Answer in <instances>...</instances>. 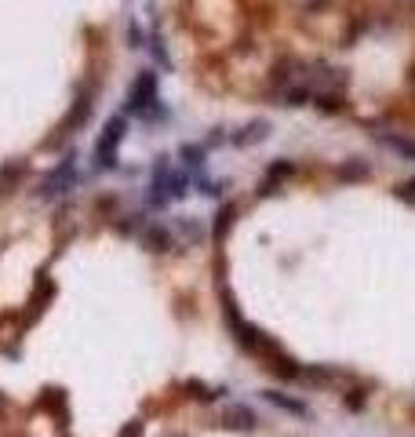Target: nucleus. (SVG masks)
<instances>
[{"mask_svg": "<svg viewBox=\"0 0 415 437\" xmlns=\"http://www.w3.org/2000/svg\"><path fill=\"white\" fill-rule=\"evenodd\" d=\"M219 310H222V325H226V332H230V339L237 342V350L241 354H248L255 364H259L263 372H270V376H277L280 383H299V372H303V364L280 347V342L273 339V335H266L259 325H251L244 314H241V306H237V299H233V292H226L222 288V295H219Z\"/></svg>", "mask_w": 415, "mask_h": 437, "instance_id": "nucleus-1", "label": "nucleus"}, {"mask_svg": "<svg viewBox=\"0 0 415 437\" xmlns=\"http://www.w3.org/2000/svg\"><path fill=\"white\" fill-rule=\"evenodd\" d=\"M189 194H194V175L186 168H179L175 157H157L149 168V179H146V194H142L146 211L164 215L175 204H182Z\"/></svg>", "mask_w": 415, "mask_h": 437, "instance_id": "nucleus-2", "label": "nucleus"}, {"mask_svg": "<svg viewBox=\"0 0 415 437\" xmlns=\"http://www.w3.org/2000/svg\"><path fill=\"white\" fill-rule=\"evenodd\" d=\"M120 113L127 120H139V124H157V120L168 117V110L161 102V73H157L153 66H142L132 77V84H127V91H124Z\"/></svg>", "mask_w": 415, "mask_h": 437, "instance_id": "nucleus-3", "label": "nucleus"}, {"mask_svg": "<svg viewBox=\"0 0 415 437\" xmlns=\"http://www.w3.org/2000/svg\"><path fill=\"white\" fill-rule=\"evenodd\" d=\"M127 132H132V120H127L120 110L103 124L99 139H95V146H91V172L95 175H110V172L120 168V149H124Z\"/></svg>", "mask_w": 415, "mask_h": 437, "instance_id": "nucleus-4", "label": "nucleus"}, {"mask_svg": "<svg viewBox=\"0 0 415 437\" xmlns=\"http://www.w3.org/2000/svg\"><path fill=\"white\" fill-rule=\"evenodd\" d=\"M80 182H84V175H80V157L77 153H66L55 168H48V175L41 179V186H37V201H44V204H58V201H66V197H73L77 190H80Z\"/></svg>", "mask_w": 415, "mask_h": 437, "instance_id": "nucleus-5", "label": "nucleus"}, {"mask_svg": "<svg viewBox=\"0 0 415 437\" xmlns=\"http://www.w3.org/2000/svg\"><path fill=\"white\" fill-rule=\"evenodd\" d=\"M259 412L251 409L248 401H222V409H219V426L222 430H233V433H251V430H259Z\"/></svg>", "mask_w": 415, "mask_h": 437, "instance_id": "nucleus-6", "label": "nucleus"}, {"mask_svg": "<svg viewBox=\"0 0 415 437\" xmlns=\"http://www.w3.org/2000/svg\"><path fill=\"white\" fill-rule=\"evenodd\" d=\"M135 241L146 248V252H153V256H168V252L179 248V241H175V233L168 226V218H146Z\"/></svg>", "mask_w": 415, "mask_h": 437, "instance_id": "nucleus-7", "label": "nucleus"}, {"mask_svg": "<svg viewBox=\"0 0 415 437\" xmlns=\"http://www.w3.org/2000/svg\"><path fill=\"white\" fill-rule=\"evenodd\" d=\"M270 135H273V124H270L266 117H255V120L237 124V128H226V146H233V149H251V146H263Z\"/></svg>", "mask_w": 415, "mask_h": 437, "instance_id": "nucleus-8", "label": "nucleus"}, {"mask_svg": "<svg viewBox=\"0 0 415 437\" xmlns=\"http://www.w3.org/2000/svg\"><path fill=\"white\" fill-rule=\"evenodd\" d=\"M299 175V161H292V157H277V161H270L266 164V172H263V179H259V197H273L277 190H284L292 179Z\"/></svg>", "mask_w": 415, "mask_h": 437, "instance_id": "nucleus-9", "label": "nucleus"}, {"mask_svg": "<svg viewBox=\"0 0 415 437\" xmlns=\"http://www.w3.org/2000/svg\"><path fill=\"white\" fill-rule=\"evenodd\" d=\"M263 401L270 404V409L284 412V416L313 419V409H310V401H306L303 394H288V390H280V386H266V390H263Z\"/></svg>", "mask_w": 415, "mask_h": 437, "instance_id": "nucleus-10", "label": "nucleus"}, {"mask_svg": "<svg viewBox=\"0 0 415 437\" xmlns=\"http://www.w3.org/2000/svg\"><path fill=\"white\" fill-rule=\"evenodd\" d=\"M208 157H211V149L204 146V139H194V142H182L179 146V153H175V164L179 168H186L189 175H204L208 172Z\"/></svg>", "mask_w": 415, "mask_h": 437, "instance_id": "nucleus-11", "label": "nucleus"}, {"mask_svg": "<svg viewBox=\"0 0 415 437\" xmlns=\"http://www.w3.org/2000/svg\"><path fill=\"white\" fill-rule=\"evenodd\" d=\"M168 226H172V233H175L179 244H201L211 233L201 218H194V215H175V218H168Z\"/></svg>", "mask_w": 415, "mask_h": 437, "instance_id": "nucleus-12", "label": "nucleus"}, {"mask_svg": "<svg viewBox=\"0 0 415 437\" xmlns=\"http://www.w3.org/2000/svg\"><path fill=\"white\" fill-rule=\"evenodd\" d=\"M186 397H194L197 404H222V401H230V386H204V383H189L186 386Z\"/></svg>", "mask_w": 415, "mask_h": 437, "instance_id": "nucleus-13", "label": "nucleus"}, {"mask_svg": "<svg viewBox=\"0 0 415 437\" xmlns=\"http://www.w3.org/2000/svg\"><path fill=\"white\" fill-rule=\"evenodd\" d=\"M335 182H364L368 175H372V168L364 164V161H357V157H350V161H342V164H335Z\"/></svg>", "mask_w": 415, "mask_h": 437, "instance_id": "nucleus-14", "label": "nucleus"}, {"mask_svg": "<svg viewBox=\"0 0 415 437\" xmlns=\"http://www.w3.org/2000/svg\"><path fill=\"white\" fill-rule=\"evenodd\" d=\"M226 179H211L208 172L204 175H197L194 179V194H201V197H208V201H222V197H226Z\"/></svg>", "mask_w": 415, "mask_h": 437, "instance_id": "nucleus-15", "label": "nucleus"}, {"mask_svg": "<svg viewBox=\"0 0 415 437\" xmlns=\"http://www.w3.org/2000/svg\"><path fill=\"white\" fill-rule=\"evenodd\" d=\"M375 139L387 146V149H394L397 157H404V161L415 164V142H411V139H404V135H397V132H394V135H390V132H375Z\"/></svg>", "mask_w": 415, "mask_h": 437, "instance_id": "nucleus-16", "label": "nucleus"}, {"mask_svg": "<svg viewBox=\"0 0 415 437\" xmlns=\"http://www.w3.org/2000/svg\"><path fill=\"white\" fill-rule=\"evenodd\" d=\"M233 215H237V204H226L222 211H215V223H211V233L215 237H222L230 226H233Z\"/></svg>", "mask_w": 415, "mask_h": 437, "instance_id": "nucleus-17", "label": "nucleus"}, {"mask_svg": "<svg viewBox=\"0 0 415 437\" xmlns=\"http://www.w3.org/2000/svg\"><path fill=\"white\" fill-rule=\"evenodd\" d=\"M146 48H149V55H153V62H157V66H161V70H172V55H168L164 41L149 37V41H146Z\"/></svg>", "mask_w": 415, "mask_h": 437, "instance_id": "nucleus-18", "label": "nucleus"}, {"mask_svg": "<svg viewBox=\"0 0 415 437\" xmlns=\"http://www.w3.org/2000/svg\"><path fill=\"white\" fill-rule=\"evenodd\" d=\"M124 37H127V48H135V51H146V33H142V26L139 22H127L124 26Z\"/></svg>", "mask_w": 415, "mask_h": 437, "instance_id": "nucleus-19", "label": "nucleus"}, {"mask_svg": "<svg viewBox=\"0 0 415 437\" xmlns=\"http://www.w3.org/2000/svg\"><path fill=\"white\" fill-rule=\"evenodd\" d=\"M394 194H397L401 201H408V204H415V175H411V179H404V182L397 186V190H394Z\"/></svg>", "mask_w": 415, "mask_h": 437, "instance_id": "nucleus-20", "label": "nucleus"}, {"mask_svg": "<svg viewBox=\"0 0 415 437\" xmlns=\"http://www.w3.org/2000/svg\"><path fill=\"white\" fill-rule=\"evenodd\" d=\"M175 437H182V433H175Z\"/></svg>", "mask_w": 415, "mask_h": 437, "instance_id": "nucleus-21", "label": "nucleus"}]
</instances>
